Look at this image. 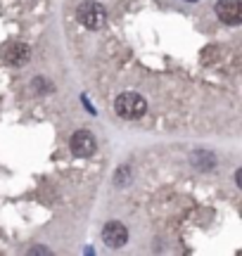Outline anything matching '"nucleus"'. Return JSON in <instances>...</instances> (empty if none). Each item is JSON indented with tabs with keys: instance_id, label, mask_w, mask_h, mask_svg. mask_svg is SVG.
Here are the masks:
<instances>
[{
	"instance_id": "12",
	"label": "nucleus",
	"mask_w": 242,
	"mask_h": 256,
	"mask_svg": "<svg viewBox=\"0 0 242 256\" xmlns=\"http://www.w3.org/2000/svg\"><path fill=\"white\" fill-rule=\"evenodd\" d=\"M186 2H197V0H186Z\"/></svg>"
},
{
	"instance_id": "2",
	"label": "nucleus",
	"mask_w": 242,
	"mask_h": 256,
	"mask_svg": "<svg viewBox=\"0 0 242 256\" xmlns=\"http://www.w3.org/2000/svg\"><path fill=\"white\" fill-rule=\"evenodd\" d=\"M76 19H78V24L86 28H100L104 24V19H107V12L100 2H95V0H84L78 8H76Z\"/></svg>"
},
{
	"instance_id": "7",
	"label": "nucleus",
	"mask_w": 242,
	"mask_h": 256,
	"mask_svg": "<svg viewBox=\"0 0 242 256\" xmlns=\"http://www.w3.org/2000/svg\"><path fill=\"white\" fill-rule=\"evenodd\" d=\"M192 164L200 168V171H212L216 166V156L209 152V150H197L192 152Z\"/></svg>"
},
{
	"instance_id": "8",
	"label": "nucleus",
	"mask_w": 242,
	"mask_h": 256,
	"mask_svg": "<svg viewBox=\"0 0 242 256\" xmlns=\"http://www.w3.org/2000/svg\"><path fill=\"white\" fill-rule=\"evenodd\" d=\"M31 88H34L36 92H40V95H46V92L52 90V83H48L46 78H40V76H38V78H34V81H31Z\"/></svg>"
},
{
	"instance_id": "1",
	"label": "nucleus",
	"mask_w": 242,
	"mask_h": 256,
	"mask_svg": "<svg viewBox=\"0 0 242 256\" xmlns=\"http://www.w3.org/2000/svg\"><path fill=\"white\" fill-rule=\"evenodd\" d=\"M114 112L119 114L121 119H140L148 112V102L140 98L138 92H121L119 98L114 100Z\"/></svg>"
},
{
	"instance_id": "9",
	"label": "nucleus",
	"mask_w": 242,
	"mask_h": 256,
	"mask_svg": "<svg viewBox=\"0 0 242 256\" xmlns=\"http://www.w3.org/2000/svg\"><path fill=\"white\" fill-rule=\"evenodd\" d=\"M128 178H130V168H128V166H121L119 171H116V178H114V183H116V185L121 188V185L126 183Z\"/></svg>"
},
{
	"instance_id": "11",
	"label": "nucleus",
	"mask_w": 242,
	"mask_h": 256,
	"mask_svg": "<svg viewBox=\"0 0 242 256\" xmlns=\"http://www.w3.org/2000/svg\"><path fill=\"white\" fill-rule=\"evenodd\" d=\"M235 183H238V188H242V171H238V174H235Z\"/></svg>"
},
{
	"instance_id": "3",
	"label": "nucleus",
	"mask_w": 242,
	"mask_h": 256,
	"mask_svg": "<svg viewBox=\"0 0 242 256\" xmlns=\"http://www.w3.org/2000/svg\"><path fill=\"white\" fill-rule=\"evenodd\" d=\"M102 242L107 244V247H112V249L124 247V244L128 242V228H126L124 223H119V220H110V223H104Z\"/></svg>"
},
{
	"instance_id": "4",
	"label": "nucleus",
	"mask_w": 242,
	"mask_h": 256,
	"mask_svg": "<svg viewBox=\"0 0 242 256\" xmlns=\"http://www.w3.org/2000/svg\"><path fill=\"white\" fill-rule=\"evenodd\" d=\"M216 14L228 26H238L242 22V2L240 0H218L216 2Z\"/></svg>"
},
{
	"instance_id": "6",
	"label": "nucleus",
	"mask_w": 242,
	"mask_h": 256,
	"mask_svg": "<svg viewBox=\"0 0 242 256\" xmlns=\"http://www.w3.org/2000/svg\"><path fill=\"white\" fill-rule=\"evenodd\" d=\"M5 60L10 64H14V66H22V64H26L31 60V48L26 43H14V46L8 48V52H5Z\"/></svg>"
},
{
	"instance_id": "5",
	"label": "nucleus",
	"mask_w": 242,
	"mask_h": 256,
	"mask_svg": "<svg viewBox=\"0 0 242 256\" xmlns=\"http://www.w3.org/2000/svg\"><path fill=\"white\" fill-rule=\"evenodd\" d=\"M69 147L76 156H90L95 154V147H98V140L90 130H76L72 140H69Z\"/></svg>"
},
{
	"instance_id": "10",
	"label": "nucleus",
	"mask_w": 242,
	"mask_h": 256,
	"mask_svg": "<svg viewBox=\"0 0 242 256\" xmlns=\"http://www.w3.org/2000/svg\"><path fill=\"white\" fill-rule=\"evenodd\" d=\"M28 254H50V249H46V247H31V249H28Z\"/></svg>"
}]
</instances>
